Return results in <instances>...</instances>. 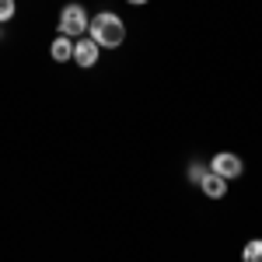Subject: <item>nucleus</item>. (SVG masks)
Wrapping results in <instances>:
<instances>
[{"label":"nucleus","mask_w":262,"mask_h":262,"mask_svg":"<svg viewBox=\"0 0 262 262\" xmlns=\"http://www.w3.org/2000/svg\"><path fill=\"white\" fill-rule=\"evenodd\" d=\"M88 14H84L81 4H67L60 11V35H67V39H81L84 32H88Z\"/></svg>","instance_id":"obj_2"},{"label":"nucleus","mask_w":262,"mask_h":262,"mask_svg":"<svg viewBox=\"0 0 262 262\" xmlns=\"http://www.w3.org/2000/svg\"><path fill=\"white\" fill-rule=\"evenodd\" d=\"M98 42H91L88 39V35H81V39L74 42V63H77V67H95V63H98Z\"/></svg>","instance_id":"obj_4"},{"label":"nucleus","mask_w":262,"mask_h":262,"mask_svg":"<svg viewBox=\"0 0 262 262\" xmlns=\"http://www.w3.org/2000/svg\"><path fill=\"white\" fill-rule=\"evenodd\" d=\"M206 171H210V168H206V164H189V171H185V175H189V182H196V185H200L203 182V175H206Z\"/></svg>","instance_id":"obj_8"},{"label":"nucleus","mask_w":262,"mask_h":262,"mask_svg":"<svg viewBox=\"0 0 262 262\" xmlns=\"http://www.w3.org/2000/svg\"><path fill=\"white\" fill-rule=\"evenodd\" d=\"M126 4H133V7H140V4H147V0H126Z\"/></svg>","instance_id":"obj_10"},{"label":"nucleus","mask_w":262,"mask_h":262,"mask_svg":"<svg viewBox=\"0 0 262 262\" xmlns=\"http://www.w3.org/2000/svg\"><path fill=\"white\" fill-rule=\"evenodd\" d=\"M210 171H213V175H221V179H238V175L245 171V164H242V158H238V154L221 150V154L210 161Z\"/></svg>","instance_id":"obj_3"},{"label":"nucleus","mask_w":262,"mask_h":262,"mask_svg":"<svg viewBox=\"0 0 262 262\" xmlns=\"http://www.w3.org/2000/svg\"><path fill=\"white\" fill-rule=\"evenodd\" d=\"M200 189L210 196V200H224V192H227V179H221V175H213V171H206L200 182Z\"/></svg>","instance_id":"obj_5"},{"label":"nucleus","mask_w":262,"mask_h":262,"mask_svg":"<svg viewBox=\"0 0 262 262\" xmlns=\"http://www.w3.org/2000/svg\"><path fill=\"white\" fill-rule=\"evenodd\" d=\"M242 262H262V238H252L242 248Z\"/></svg>","instance_id":"obj_7"},{"label":"nucleus","mask_w":262,"mask_h":262,"mask_svg":"<svg viewBox=\"0 0 262 262\" xmlns=\"http://www.w3.org/2000/svg\"><path fill=\"white\" fill-rule=\"evenodd\" d=\"M14 11H18L14 0H0V21H11V18H14Z\"/></svg>","instance_id":"obj_9"},{"label":"nucleus","mask_w":262,"mask_h":262,"mask_svg":"<svg viewBox=\"0 0 262 262\" xmlns=\"http://www.w3.org/2000/svg\"><path fill=\"white\" fill-rule=\"evenodd\" d=\"M88 39L98 42V49H119L122 42H126V21L119 14L101 11V14H95V18L88 21Z\"/></svg>","instance_id":"obj_1"},{"label":"nucleus","mask_w":262,"mask_h":262,"mask_svg":"<svg viewBox=\"0 0 262 262\" xmlns=\"http://www.w3.org/2000/svg\"><path fill=\"white\" fill-rule=\"evenodd\" d=\"M49 56H53L56 63L74 60V39H67V35H56V39H53V46H49Z\"/></svg>","instance_id":"obj_6"}]
</instances>
